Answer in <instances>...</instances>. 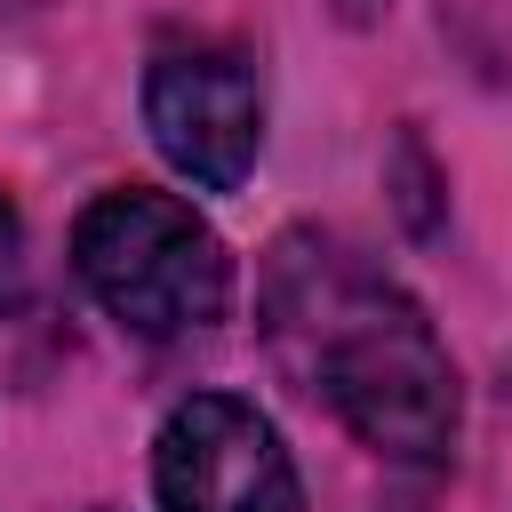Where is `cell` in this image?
<instances>
[{
    "mask_svg": "<svg viewBox=\"0 0 512 512\" xmlns=\"http://www.w3.org/2000/svg\"><path fill=\"white\" fill-rule=\"evenodd\" d=\"M256 328L272 368L320 400L360 448L392 464H440L464 432V392L424 304L344 232L296 224L264 256Z\"/></svg>",
    "mask_w": 512,
    "mask_h": 512,
    "instance_id": "cell-1",
    "label": "cell"
},
{
    "mask_svg": "<svg viewBox=\"0 0 512 512\" xmlns=\"http://www.w3.org/2000/svg\"><path fill=\"white\" fill-rule=\"evenodd\" d=\"M72 272L104 304V320H120L144 344L200 336L232 304V256H224L216 224L192 200L152 192V184H112L80 208Z\"/></svg>",
    "mask_w": 512,
    "mask_h": 512,
    "instance_id": "cell-2",
    "label": "cell"
},
{
    "mask_svg": "<svg viewBox=\"0 0 512 512\" xmlns=\"http://www.w3.org/2000/svg\"><path fill=\"white\" fill-rule=\"evenodd\" d=\"M160 512H304L296 456L280 424L240 392H192L152 440Z\"/></svg>",
    "mask_w": 512,
    "mask_h": 512,
    "instance_id": "cell-3",
    "label": "cell"
},
{
    "mask_svg": "<svg viewBox=\"0 0 512 512\" xmlns=\"http://www.w3.org/2000/svg\"><path fill=\"white\" fill-rule=\"evenodd\" d=\"M144 128L160 160L200 192H240L264 152V88L240 48H160L144 72Z\"/></svg>",
    "mask_w": 512,
    "mask_h": 512,
    "instance_id": "cell-4",
    "label": "cell"
},
{
    "mask_svg": "<svg viewBox=\"0 0 512 512\" xmlns=\"http://www.w3.org/2000/svg\"><path fill=\"white\" fill-rule=\"evenodd\" d=\"M32 288V256H24V216L0 200V312H16Z\"/></svg>",
    "mask_w": 512,
    "mask_h": 512,
    "instance_id": "cell-5",
    "label": "cell"
}]
</instances>
